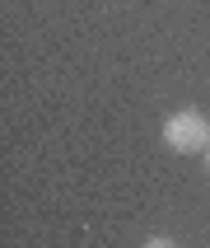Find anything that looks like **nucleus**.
<instances>
[{
	"label": "nucleus",
	"instance_id": "nucleus-3",
	"mask_svg": "<svg viewBox=\"0 0 210 248\" xmlns=\"http://www.w3.org/2000/svg\"><path fill=\"white\" fill-rule=\"evenodd\" d=\"M201 155H206V173H210V145H206V150H201Z\"/></svg>",
	"mask_w": 210,
	"mask_h": 248
},
{
	"label": "nucleus",
	"instance_id": "nucleus-2",
	"mask_svg": "<svg viewBox=\"0 0 210 248\" xmlns=\"http://www.w3.org/2000/svg\"><path fill=\"white\" fill-rule=\"evenodd\" d=\"M140 248H178V244H173V239H164V234H154V239H145Z\"/></svg>",
	"mask_w": 210,
	"mask_h": 248
},
{
	"label": "nucleus",
	"instance_id": "nucleus-1",
	"mask_svg": "<svg viewBox=\"0 0 210 248\" xmlns=\"http://www.w3.org/2000/svg\"><path fill=\"white\" fill-rule=\"evenodd\" d=\"M159 136H164V145L173 155H192V150L210 145V122H206V112H196V108H178L164 117Z\"/></svg>",
	"mask_w": 210,
	"mask_h": 248
}]
</instances>
